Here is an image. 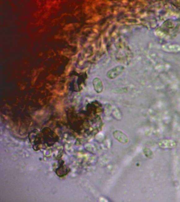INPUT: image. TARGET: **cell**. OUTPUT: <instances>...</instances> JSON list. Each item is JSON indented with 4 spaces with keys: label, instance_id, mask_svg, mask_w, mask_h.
Segmentation results:
<instances>
[{
    "label": "cell",
    "instance_id": "3",
    "mask_svg": "<svg viewBox=\"0 0 180 202\" xmlns=\"http://www.w3.org/2000/svg\"><path fill=\"white\" fill-rule=\"evenodd\" d=\"M175 142L171 140H163L160 141V145L162 147H172L175 146Z\"/></svg>",
    "mask_w": 180,
    "mask_h": 202
},
{
    "label": "cell",
    "instance_id": "2",
    "mask_svg": "<svg viewBox=\"0 0 180 202\" xmlns=\"http://www.w3.org/2000/svg\"><path fill=\"white\" fill-rule=\"evenodd\" d=\"M93 83L94 89L96 92L100 93L102 92L103 86V82L100 79L96 78L94 79Z\"/></svg>",
    "mask_w": 180,
    "mask_h": 202
},
{
    "label": "cell",
    "instance_id": "1",
    "mask_svg": "<svg viewBox=\"0 0 180 202\" xmlns=\"http://www.w3.org/2000/svg\"><path fill=\"white\" fill-rule=\"evenodd\" d=\"M125 69L124 66H116L108 72L107 76L109 79H114L120 76L124 72Z\"/></svg>",
    "mask_w": 180,
    "mask_h": 202
}]
</instances>
